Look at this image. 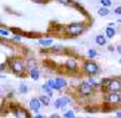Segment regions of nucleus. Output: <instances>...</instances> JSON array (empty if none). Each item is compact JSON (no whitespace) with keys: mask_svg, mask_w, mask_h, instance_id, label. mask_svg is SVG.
Masks as SVG:
<instances>
[{"mask_svg":"<svg viewBox=\"0 0 121 118\" xmlns=\"http://www.w3.org/2000/svg\"><path fill=\"white\" fill-rule=\"evenodd\" d=\"M69 32L71 33L72 35H78L80 34L82 32V30H84V28H82V25H77V23H73V25L70 26V28H69Z\"/></svg>","mask_w":121,"mask_h":118,"instance_id":"f257e3e1","label":"nucleus"},{"mask_svg":"<svg viewBox=\"0 0 121 118\" xmlns=\"http://www.w3.org/2000/svg\"><path fill=\"white\" fill-rule=\"evenodd\" d=\"M85 71L88 73H95L98 71V65L93 62H88L85 64Z\"/></svg>","mask_w":121,"mask_h":118,"instance_id":"f03ea898","label":"nucleus"},{"mask_svg":"<svg viewBox=\"0 0 121 118\" xmlns=\"http://www.w3.org/2000/svg\"><path fill=\"white\" fill-rule=\"evenodd\" d=\"M108 88L112 91H118L121 88V83L119 81H117V80H112L108 83Z\"/></svg>","mask_w":121,"mask_h":118,"instance_id":"7ed1b4c3","label":"nucleus"},{"mask_svg":"<svg viewBox=\"0 0 121 118\" xmlns=\"http://www.w3.org/2000/svg\"><path fill=\"white\" fill-rule=\"evenodd\" d=\"M91 91H92V87L89 83L82 84V86H80V93H82V95H89Z\"/></svg>","mask_w":121,"mask_h":118,"instance_id":"20e7f679","label":"nucleus"},{"mask_svg":"<svg viewBox=\"0 0 121 118\" xmlns=\"http://www.w3.org/2000/svg\"><path fill=\"white\" fill-rule=\"evenodd\" d=\"M69 103V99L68 98H60L57 99L55 102V107L56 109H59V107H63L64 105H66Z\"/></svg>","mask_w":121,"mask_h":118,"instance_id":"39448f33","label":"nucleus"},{"mask_svg":"<svg viewBox=\"0 0 121 118\" xmlns=\"http://www.w3.org/2000/svg\"><path fill=\"white\" fill-rule=\"evenodd\" d=\"M40 107H41V103H40V101L38 99H32L31 101H30V107H31V110H33L35 113H38V111H39Z\"/></svg>","mask_w":121,"mask_h":118,"instance_id":"423d86ee","label":"nucleus"},{"mask_svg":"<svg viewBox=\"0 0 121 118\" xmlns=\"http://www.w3.org/2000/svg\"><path fill=\"white\" fill-rule=\"evenodd\" d=\"M121 97L120 95H118V94H110L109 96H108V101H109L110 103H118L119 101H120Z\"/></svg>","mask_w":121,"mask_h":118,"instance_id":"0eeeda50","label":"nucleus"},{"mask_svg":"<svg viewBox=\"0 0 121 118\" xmlns=\"http://www.w3.org/2000/svg\"><path fill=\"white\" fill-rule=\"evenodd\" d=\"M12 68H13L15 71H22L24 69V67H23V64H22L21 62L15 61L13 64H12Z\"/></svg>","mask_w":121,"mask_h":118,"instance_id":"6e6552de","label":"nucleus"},{"mask_svg":"<svg viewBox=\"0 0 121 118\" xmlns=\"http://www.w3.org/2000/svg\"><path fill=\"white\" fill-rule=\"evenodd\" d=\"M55 82H56V85H57L59 88H62V87H65L66 86L65 80L62 79V78H58V79H56Z\"/></svg>","mask_w":121,"mask_h":118,"instance_id":"1a4fd4ad","label":"nucleus"},{"mask_svg":"<svg viewBox=\"0 0 121 118\" xmlns=\"http://www.w3.org/2000/svg\"><path fill=\"white\" fill-rule=\"evenodd\" d=\"M95 42H96V44H99L100 46L105 45L106 44V39H105V37L103 36V35H98L96 38H95Z\"/></svg>","mask_w":121,"mask_h":118,"instance_id":"9d476101","label":"nucleus"},{"mask_svg":"<svg viewBox=\"0 0 121 118\" xmlns=\"http://www.w3.org/2000/svg\"><path fill=\"white\" fill-rule=\"evenodd\" d=\"M66 66H68L71 70H75L76 69V62L73 61V60H69V61H66Z\"/></svg>","mask_w":121,"mask_h":118,"instance_id":"9b49d317","label":"nucleus"},{"mask_svg":"<svg viewBox=\"0 0 121 118\" xmlns=\"http://www.w3.org/2000/svg\"><path fill=\"white\" fill-rule=\"evenodd\" d=\"M30 75H31V78L33 80H35L37 81L38 79H39V71L37 70V69H31V72H30Z\"/></svg>","mask_w":121,"mask_h":118,"instance_id":"f8f14e48","label":"nucleus"},{"mask_svg":"<svg viewBox=\"0 0 121 118\" xmlns=\"http://www.w3.org/2000/svg\"><path fill=\"white\" fill-rule=\"evenodd\" d=\"M47 85L50 87V88H55V89H60L59 87L56 85V82L54 81V80H48V82H47Z\"/></svg>","mask_w":121,"mask_h":118,"instance_id":"ddd939ff","label":"nucleus"},{"mask_svg":"<svg viewBox=\"0 0 121 118\" xmlns=\"http://www.w3.org/2000/svg\"><path fill=\"white\" fill-rule=\"evenodd\" d=\"M40 101L43 102L45 105H48L49 104V97H47V96H41L40 97Z\"/></svg>","mask_w":121,"mask_h":118,"instance_id":"4468645a","label":"nucleus"},{"mask_svg":"<svg viewBox=\"0 0 121 118\" xmlns=\"http://www.w3.org/2000/svg\"><path fill=\"white\" fill-rule=\"evenodd\" d=\"M39 43L41 44V45L48 46V45H52V44H53V41H52V39H40Z\"/></svg>","mask_w":121,"mask_h":118,"instance_id":"2eb2a0df","label":"nucleus"},{"mask_svg":"<svg viewBox=\"0 0 121 118\" xmlns=\"http://www.w3.org/2000/svg\"><path fill=\"white\" fill-rule=\"evenodd\" d=\"M108 13H109V11L107 9H105V8H102V9L99 10V15L100 16H106L108 15Z\"/></svg>","mask_w":121,"mask_h":118,"instance_id":"dca6fc26","label":"nucleus"},{"mask_svg":"<svg viewBox=\"0 0 121 118\" xmlns=\"http://www.w3.org/2000/svg\"><path fill=\"white\" fill-rule=\"evenodd\" d=\"M106 34H107L108 37H112L115 35V30L112 28H107L106 29Z\"/></svg>","mask_w":121,"mask_h":118,"instance_id":"f3484780","label":"nucleus"},{"mask_svg":"<svg viewBox=\"0 0 121 118\" xmlns=\"http://www.w3.org/2000/svg\"><path fill=\"white\" fill-rule=\"evenodd\" d=\"M42 88H43V91H46V93L48 94V96H49V97H50V96H53V93H52V88H50V87L48 86L47 84H46V85H44V86L42 87Z\"/></svg>","mask_w":121,"mask_h":118,"instance_id":"a211bd4d","label":"nucleus"},{"mask_svg":"<svg viewBox=\"0 0 121 118\" xmlns=\"http://www.w3.org/2000/svg\"><path fill=\"white\" fill-rule=\"evenodd\" d=\"M96 51L95 50H93V49H90L89 51H88V57H96Z\"/></svg>","mask_w":121,"mask_h":118,"instance_id":"6ab92c4d","label":"nucleus"},{"mask_svg":"<svg viewBox=\"0 0 121 118\" xmlns=\"http://www.w3.org/2000/svg\"><path fill=\"white\" fill-rule=\"evenodd\" d=\"M101 3H102L104 7H109V5H112V1H110V0H101Z\"/></svg>","mask_w":121,"mask_h":118,"instance_id":"aec40b11","label":"nucleus"},{"mask_svg":"<svg viewBox=\"0 0 121 118\" xmlns=\"http://www.w3.org/2000/svg\"><path fill=\"white\" fill-rule=\"evenodd\" d=\"M64 117H70V118H73V117H75V115H74V113L72 111H68L65 114H64Z\"/></svg>","mask_w":121,"mask_h":118,"instance_id":"412c9836","label":"nucleus"},{"mask_svg":"<svg viewBox=\"0 0 121 118\" xmlns=\"http://www.w3.org/2000/svg\"><path fill=\"white\" fill-rule=\"evenodd\" d=\"M19 89H21L22 93H26V91H28L27 86H26V85H24V84H23V85H21V88H19Z\"/></svg>","mask_w":121,"mask_h":118,"instance_id":"4be33fe9","label":"nucleus"},{"mask_svg":"<svg viewBox=\"0 0 121 118\" xmlns=\"http://www.w3.org/2000/svg\"><path fill=\"white\" fill-rule=\"evenodd\" d=\"M115 13L116 14H120L121 15V7H118L116 10H115Z\"/></svg>","mask_w":121,"mask_h":118,"instance_id":"5701e85b","label":"nucleus"},{"mask_svg":"<svg viewBox=\"0 0 121 118\" xmlns=\"http://www.w3.org/2000/svg\"><path fill=\"white\" fill-rule=\"evenodd\" d=\"M0 34H2V35H9V33H8L7 31H4V30H0Z\"/></svg>","mask_w":121,"mask_h":118,"instance_id":"b1692460","label":"nucleus"},{"mask_svg":"<svg viewBox=\"0 0 121 118\" xmlns=\"http://www.w3.org/2000/svg\"><path fill=\"white\" fill-rule=\"evenodd\" d=\"M117 51H118V53L121 54V46H117Z\"/></svg>","mask_w":121,"mask_h":118,"instance_id":"393cba45","label":"nucleus"},{"mask_svg":"<svg viewBox=\"0 0 121 118\" xmlns=\"http://www.w3.org/2000/svg\"><path fill=\"white\" fill-rule=\"evenodd\" d=\"M89 83H91V84H94V85H98V84H96L95 82H94V81H93V80H92V79H90V80H89Z\"/></svg>","mask_w":121,"mask_h":118,"instance_id":"a878e982","label":"nucleus"},{"mask_svg":"<svg viewBox=\"0 0 121 118\" xmlns=\"http://www.w3.org/2000/svg\"><path fill=\"white\" fill-rule=\"evenodd\" d=\"M62 3H68L69 2V0H60Z\"/></svg>","mask_w":121,"mask_h":118,"instance_id":"bb28decb","label":"nucleus"},{"mask_svg":"<svg viewBox=\"0 0 121 118\" xmlns=\"http://www.w3.org/2000/svg\"><path fill=\"white\" fill-rule=\"evenodd\" d=\"M52 117H59V115H58V114H53Z\"/></svg>","mask_w":121,"mask_h":118,"instance_id":"cd10ccee","label":"nucleus"},{"mask_svg":"<svg viewBox=\"0 0 121 118\" xmlns=\"http://www.w3.org/2000/svg\"><path fill=\"white\" fill-rule=\"evenodd\" d=\"M3 68H4V65H0V70H3Z\"/></svg>","mask_w":121,"mask_h":118,"instance_id":"c85d7f7f","label":"nucleus"},{"mask_svg":"<svg viewBox=\"0 0 121 118\" xmlns=\"http://www.w3.org/2000/svg\"><path fill=\"white\" fill-rule=\"evenodd\" d=\"M117 116H118V117H121V112H118V113H117Z\"/></svg>","mask_w":121,"mask_h":118,"instance_id":"c756f323","label":"nucleus"},{"mask_svg":"<svg viewBox=\"0 0 121 118\" xmlns=\"http://www.w3.org/2000/svg\"><path fill=\"white\" fill-rule=\"evenodd\" d=\"M34 1H35V2H42L43 0H34Z\"/></svg>","mask_w":121,"mask_h":118,"instance_id":"7c9ffc66","label":"nucleus"},{"mask_svg":"<svg viewBox=\"0 0 121 118\" xmlns=\"http://www.w3.org/2000/svg\"><path fill=\"white\" fill-rule=\"evenodd\" d=\"M108 50H112H112H114V48L110 47V46H109V47H108Z\"/></svg>","mask_w":121,"mask_h":118,"instance_id":"2f4dec72","label":"nucleus"},{"mask_svg":"<svg viewBox=\"0 0 121 118\" xmlns=\"http://www.w3.org/2000/svg\"><path fill=\"white\" fill-rule=\"evenodd\" d=\"M119 62H120V64H121V60H120V61H119Z\"/></svg>","mask_w":121,"mask_h":118,"instance_id":"473e14b6","label":"nucleus"}]
</instances>
